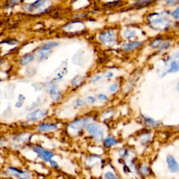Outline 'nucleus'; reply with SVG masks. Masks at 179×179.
<instances>
[{
	"instance_id": "f257e3e1",
	"label": "nucleus",
	"mask_w": 179,
	"mask_h": 179,
	"mask_svg": "<svg viewBox=\"0 0 179 179\" xmlns=\"http://www.w3.org/2000/svg\"><path fill=\"white\" fill-rule=\"evenodd\" d=\"M86 131L97 141H101L103 139L104 132V129L101 128L100 125L97 123H89L86 125Z\"/></svg>"
},
{
	"instance_id": "f03ea898",
	"label": "nucleus",
	"mask_w": 179,
	"mask_h": 179,
	"mask_svg": "<svg viewBox=\"0 0 179 179\" xmlns=\"http://www.w3.org/2000/svg\"><path fill=\"white\" fill-rule=\"evenodd\" d=\"M6 173L12 177L18 179H29L30 178V173L28 171L20 170L15 167H9L6 169Z\"/></svg>"
},
{
	"instance_id": "7ed1b4c3",
	"label": "nucleus",
	"mask_w": 179,
	"mask_h": 179,
	"mask_svg": "<svg viewBox=\"0 0 179 179\" xmlns=\"http://www.w3.org/2000/svg\"><path fill=\"white\" fill-rule=\"evenodd\" d=\"M99 40L106 45H112L116 42V34L112 30L102 32L99 35Z\"/></svg>"
},
{
	"instance_id": "20e7f679",
	"label": "nucleus",
	"mask_w": 179,
	"mask_h": 179,
	"mask_svg": "<svg viewBox=\"0 0 179 179\" xmlns=\"http://www.w3.org/2000/svg\"><path fill=\"white\" fill-rule=\"evenodd\" d=\"M33 150L36 153H37L38 156H39L41 159H42L43 161H46V162H50L52 160L53 156H54V154L52 152L45 150L43 148L38 146V145L37 146L33 147Z\"/></svg>"
},
{
	"instance_id": "39448f33",
	"label": "nucleus",
	"mask_w": 179,
	"mask_h": 179,
	"mask_svg": "<svg viewBox=\"0 0 179 179\" xmlns=\"http://www.w3.org/2000/svg\"><path fill=\"white\" fill-rule=\"evenodd\" d=\"M151 26L156 30H164L169 27L170 22L165 18L158 17L157 18L151 20Z\"/></svg>"
},
{
	"instance_id": "423d86ee",
	"label": "nucleus",
	"mask_w": 179,
	"mask_h": 179,
	"mask_svg": "<svg viewBox=\"0 0 179 179\" xmlns=\"http://www.w3.org/2000/svg\"><path fill=\"white\" fill-rule=\"evenodd\" d=\"M87 121H88V119L76 120V121H74L69 125V128L71 130H72L74 132H78L79 131H81L82 128L85 126Z\"/></svg>"
},
{
	"instance_id": "0eeeda50",
	"label": "nucleus",
	"mask_w": 179,
	"mask_h": 179,
	"mask_svg": "<svg viewBox=\"0 0 179 179\" xmlns=\"http://www.w3.org/2000/svg\"><path fill=\"white\" fill-rule=\"evenodd\" d=\"M46 113L45 111H43L42 109H37L28 114L26 116V118L30 121H37L42 119L46 116Z\"/></svg>"
},
{
	"instance_id": "6e6552de",
	"label": "nucleus",
	"mask_w": 179,
	"mask_h": 179,
	"mask_svg": "<svg viewBox=\"0 0 179 179\" xmlns=\"http://www.w3.org/2000/svg\"><path fill=\"white\" fill-rule=\"evenodd\" d=\"M167 162L168 164L169 169L171 172H177L178 171V164L176 162L175 158L171 155H168L167 157Z\"/></svg>"
},
{
	"instance_id": "1a4fd4ad",
	"label": "nucleus",
	"mask_w": 179,
	"mask_h": 179,
	"mask_svg": "<svg viewBox=\"0 0 179 179\" xmlns=\"http://www.w3.org/2000/svg\"><path fill=\"white\" fill-rule=\"evenodd\" d=\"M49 94L50 98L53 101H58L61 98V92L57 87L55 86H51L49 88Z\"/></svg>"
},
{
	"instance_id": "9d476101",
	"label": "nucleus",
	"mask_w": 179,
	"mask_h": 179,
	"mask_svg": "<svg viewBox=\"0 0 179 179\" xmlns=\"http://www.w3.org/2000/svg\"><path fill=\"white\" fill-rule=\"evenodd\" d=\"M58 128V126L56 124L53 123H43L38 126V130L42 132H46L55 130Z\"/></svg>"
},
{
	"instance_id": "9b49d317",
	"label": "nucleus",
	"mask_w": 179,
	"mask_h": 179,
	"mask_svg": "<svg viewBox=\"0 0 179 179\" xmlns=\"http://www.w3.org/2000/svg\"><path fill=\"white\" fill-rule=\"evenodd\" d=\"M46 3L45 1H37L34 2V3H32L30 4L26 5L25 6V9L27 10V11H33L34 10L38 9L42 7L43 6V4Z\"/></svg>"
},
{
	"instance_id": "f8f14e48",
	"label": "nucleus",
	"mask_w": 179,
	"mask_h": 179,
	"mask_svg": "<svg viewBox=\"0 0 179 179\" xmlns=\"http://www.w3.org/2000/svg\"><path fill=\"white\" fill-rule=\"evenodd\" d=\"M143 42H134L129 43H126V44H124L122 46V48L125 51H129L132 50L134 49H137L139 47H140L143 44Z\"/></svg>"
},
{
	"instance_id": "ddd939ff",
	"label": "nucleus",
	"mask_w": 179,
	"mask_h": 179,
	"mask_svg": "<svg viewBox=\"0 0 179 179\" xmlns=\"http://www.w3.org/2000/svg\"><path fill=\"white\" fill-rule=\"evenodd\" d=\"M34 59V56L32 54H27L24 56H22L20 59V62L22 65H27L30 62H32Z\"/></svg>"
},
{
	"instance_id": "4468645a",
	"label": "nucleus",
	"mask_w": 179,
	"mask_h": 179,
	"mask_svg": "<svg viewBox=\"0 0 179 179\" xmlns=\"http://www.w3.org/2000/svg\"><path fill=\"white\" fill-rule=\"evenodd\" d=\"M117 144V140L116 139H114L113 137H108L107 138H106L104 141V146L106 148L111 147Z\"/></svg>"
},
{
	"instance_id": "2eb2a0df",
	"label": "nucleus",
	"mask_w": 179,
	"mask_h": 179,
	"mask_svg": "<svg viewBox=\"0 0 179 179\" xmlns=\"http://www.w3.org/2000/svg\"><path fill=\"white\" fill-rule=\"evenodd\" d=\"M178 70H179V66L178 65V62H176V61H173V62H171L170 65V68L167 71L166 74L176 73V72H177Z\"/></svg>"
},
{
	"instance_id": "dca6fc26",
	"label": "nucleus",
	"mask_w": 179,
	"mask_h": 179,
	"mask_svg": "<svg viewBox=\"0 0 179 179\" xmlns=\"http://www.w3.org/2000/svg\"><path fill=\"white\" fill-rule=\"evenodd\" d=\"M59 45L58 42H48L47 43H45L44 45H43L42 46V49H44V50H50L52 48L57 47Z\"/></svg>"
},
{
	"instance_id": "f3484780",
	"label": "nucleus",
	"mask_w": 179,
	"mask_h": 179,
	"mask_svg": "<svg viewBox=\"0 0 179 179\" xmlns=\"http://www.w3.org/2000/svg\"><path fill=\"white\" fill-rule=\"evenodd\" d=\"M136 36V32L134 30H130V29H127L126 30H125L124 32V37L127 39H130Z\"/></svg>"
},
{
	"instance_id": "a211bd4d",
	"label": "nucleus",
	"mask_w": 179,
	"mask_h": 179,
	"mask_svg": "<svg viewBox=\"0 0 179 179\" xmlns=\"http://www.w3.org/2000/svg\"><path fill=\"white\" fill-rule=\"evenodd\" d=\"M50 51L48 50H44V49H41L40 50H39V52H38V55H39V58H47L48 55L50 54Z\"/></svg>"
},
{
	"instance_id": "6ab92c4d",
	"label": "nucleus",
	"mask_w": 179,
	"mask_h": 179,
	"mask_svg": "<svg viewBox=\"0 0 179 179\" xmlns=\"http://www.w3.org/2000/svg\"><path fill=\"white\" fill-rule=\"evenodd\" d=\"M162 39L161 38H157V39H155L154 41H153V42L150 43V46L152 48H158L160 47V46L162 44Z\"/></svg>"
},
{
	"instance_id": "aec40b11",
	"label": "nucleus",
	"mask_w": 179,
	"mask_h": 179,
	"mask_svg": "<svg viewBox=\"0 0 179 179\" xmlns=\"http://www.w3.org/2000/svg\"><path fill=\"white\" fill-rule=\"evenodd\" d=\"M145 124L148 125V126L150 127H154V126H157V122L154 120L150 118V117H145Z\"/></svg>"
},
{
	"instance_id": "412c9836",
	"label": "nucleus",
	"mask_w": 179,
	"mask_h": 179,
	"mask_svg": "<svg viewBox=\"0 0 179 179\" xmlns=\"http://www.w3.org/2000/svg\"><path fill=\"white\" fill-rule=\"evenodd\" d=\"M24 101H25V97L22 95V94H19L18 96V101H17V103L16 104L15 106L16 108H20L22 106V104H24Z\"/></svg>"
},
{
	"instance_id": "4be33fe9",
	"label": "nucleus",
	"mask_w": 179,
	"mask_h": 179,
	"mask_svg": "<svg viewBox=\"0 0 179 179\" xmlns=\"http://www.w3.org/2000/svg\"><path fill=\"white\" fill-rule=\"evenodd\" d=\"M81 81H82V78L81 77V76H78L74 78V80L72 81V82H71V83H72V85L74 86H77L78 85H80Z\"/></svg>"
},
{
	"instance_id": "5701e85b",
	"label": "nucleus",
	"mask_w": 179,
	"mask_h": 179,
	"mask_svg": "<svg viewBox=\"0 0 179 179\" xmlns=\"http://www.w3.org/2000/svg\"><path fill=\"white\" fill-rule=\"evenodd\" d=\"M105 178L106 179H119L117 176L114 174L113 173L111 172V171H109V172H106L105 173Z\"/></svg>"
},
{
	"instance_id": "b1692460",
	"label": "nucleus",
	"mask_w": 179,
	"mask_h": 179,
	"mask_svg": "<svg viewBox=\"0 0 179 179\" xmlns=\"http://www.w3.org/2000/svg\"><path fill=\"white\" fill-rule=\"evenodd\" d=\"M140 171L141 172L144 176H147L149 174V169L147 167H143L141 168Z\"/></svg>"
},
{
	"instance_id": "393cba45",
	"label": "nucleus",
	"mask_w": 179,
	"mask_h": 179,
	"mask_svg": "<svg viewBox=\"0 0 179 179\" xmlns=\"http://www.w3.org/2000/svg\"><path fill=\"white\" fill-rule=\"evenodd\" d=\"M117 88H118V85H117V84H113V85L110 86L109 90L111 93H114V92H116L117 90Z\"/></svg>"
},
{
	"instance_id": "a878e982",
	"label": "nucleus",
	"mask_w": 179,
	"mask_h": 179,
	"mask_svg": "<svg viewBox=\"0 0 179 179\" xmlns=\"http://www.w3.org/2000/svg\"><path fill=\"white\" fill-rule=\"evenodd\" d=\"M170 43H169V42H165V43H162V44H161L160 46V50H165V49H167V48H169V45Z\"/></svg>"
},
{
	"instance_id": "bb28decb",
	"label": "nucleus",
	"mask_w": 179,
	"mask_h": 179,
	"mask_svg": "<svg viewBox=\"0 0 179 179\" xmlns=\"http://www.w3.org/2000/svg\"><path fill=\"white\" fill-rule=\"evenodd\" d=\"M179 9L178 8H177L174 11H173V13H172V16H173V17L175 19H176V20H178V18H179V14H178V13H179Z\"/></svg>"
},
{
	"instance_id": "cd10ccee",
	"label": "nucleus",
	"mask_w": 179,
	"mask_h": 179,
	"mask_svg": "<svg viewBox=\"0 0 179 179\" xmlns=\"http://www.w3.org/2000/svg\"><path fill=\"white\" fill-rule=\"evenodd\" d=\"M98 99L99 100H101V101H105L108 99V97H107V96L106 94H100L98 95Z\"/></svg>"
},
{
	"instance_id": "c85d7f7f",
	"label": "nucleus",
	"mask_w": 179,
	"mask_h": 179,
	"mask_svg": "<svg viewBox=\"0 0 179 179\" xmlns=\"http://www.w3.org/2000/svg\"><path fill=\"white\" fill-rule=\"evenodd\" d=\"M2 43H6V44H9V45H14L15 43H16V41H15V40L9 39V40L5 41V42H2Z\"/></svg>"
},
{
	"instance_id": "c756f323",
	"label": "nucleus",
	"mask_w": 179,
	"mask_h": 179,
	"mask_svg": "<svg viewBox=\"0 0 179 179\" xmlns=\"http://www.w3.org/2000/svg\"><path fill=\"white\" fill-rule=\"evenodd\" d=\"M112 112L113 111H106L105 113H104L103 114V117L104 118H109V117H111V116H109V114L110 115H112Z\"/></svg>"
},
{
	"instance_id": "7c9ffc66",
	"label": "nucleus",
	"mask_w": 179,
	"mask_h": 179,
	"mask_svg": "<svg viewBox=\"0 0 179 179\" xmlns=\"http://www.w3.org/2000/svg\"><path fill=\"white\" fill-rule=\"evenodd\" d=\"M76 106H82L85 105L86 102L85 101L81 100V99H78V100L76 101Z\"/></svg>"
},
{
	"instance_id": "2f4dec72",
	"label": "nucleus",
	"mask_w": 179,
	"mask_h": 179,
	"mask_svg": "<svg viewBox=\"0 0 179 179\" xmlns=\"http://www.w3.org/2000/svg\"><path fill=\"white\" fill-rule=\"evenodd\" d=\"M50 165H51V167H54V168H58V164L55 162V161L54 160H51L50 161Z\"/></svg>"
},
{
	"instance_id": "473e14b6",
	"label": "nucleus",
	"mask_w": 179,
	"mask_h": 179,
	"mask_svg": "<svg viewBox=\"0 0 179 179\" xmlns=\"http://www.w3.org/2000/svg\"><path fill=\"white\" fill-rule=\"evenodd\" d=\"M87 100H88V102L90 104H93L94 102H95V98L94 97H88V99H87Z\"/></svg>"
},
{
	"instance_id": "72a5a7b5",
	"label": "nucleus",
	"mask_w": 179,
	"mask_h": 179,
	"mask_svg": "<svg viewBox=\"0 0 179 179\" xmlns=\"http://www.w3.org/2000/svg\"><path fill=\"white\" fill-rule=\"evenodd\" d=\"M119 153H120V155H121V157H125V156H126L127 154V151L126 150H121Z\"/></svg>"
},
{
	"instance_id": "f704fd0d",
	"label": "nucleus",
	"mask_w": 179,
	"mask_h": 179,
	"mask_svg": "<svg viewBox=\"0 0 179 179\" xmlns=\"http://www.w3.org/2000/svg\"><path fill=\"white\" fill-rule=\"evenodd\" d=\"M16 1H12V2H7V4L6 5V7H11L13 6L14 5H15V3H16Z\"/></svg>"
},
{
	"instance_id": "c9c22d12",
	"label": "nucleus",
	"mask_w": 179,
	"mask_h": 179,
	"mask_svg": "<svg viewBox=\"0 0 179 179\" xmlns=\"http://www.w3.org/2000/svg\"><path fill=\"white\" fill-rule=\"evenodd\" d=\"M101 76H95V77H94L93 80H92V81L93 82H97V81H98L99 80H101Z\"/></svg>"
},
{
	"instance_id": "e433bc0d",
	"label": "nucleus",
	"mask_w": 179,
	"mask_h": 179,
	"mask_svg": "<svg viewBox=\"0 0 179 179\" xmlns=\"http://www.w3.org/2000/svg\"><path fill=\"white\" fill-rule=\"evenodd\" d=\"M177 1H167L166 2V3L168 4H174L177 3Z\"/></svg>"
},
{
	"instance_id": "4c0bfd02",
	"label": "nucleus",
	"mask_w": 179,
	"mask_h": 179,
	"mask_svg": "<svg viewBox=\"0 0 179 179\" xmlns=\"http://www.w3.org/2000/svg\"><path fill=\"white\" fill-rule=\"evenodd\" d=\"M113 76V74L112 73V72H109L108 74H106V76L107 78H110V77H112V76Z\"/></svg>"
},
{
	"instance_id": "58836bf2",
	"label": "nucleus",
	"mask_w": 179,
	"mask_h": 179,
	"mask_svg": "<svg viewBox=\"0 0 179 179\" xmlns=\"http://www.w3.org/2000/svg\"><path fill=\"white\" fill-rule=\"evenodd\" d=\"M2 144H3V142H2L1 141V139H0V145H2Z\"/></svg>"
},
{
	"instance_id": "ea45409f",
	"label": "nucleus",
	"mask_w": 179,
	"mask_h": 179,
	"mask_svg": "<svg viewBox=\"0 0 179 179\" xmlns=\"http://www.w3.org/2000/svg\"><path fill=\"white\" fill-rule=\"evenodd\" d=\"M2 63H3V61H2V60H0V65H1Z\"/></svg>"
}]
</instances>
